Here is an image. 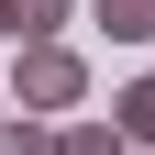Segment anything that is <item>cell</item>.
<instances>
[{
  "mask_svg": "<svg viewBox=\"0 0 155 155\" xmlns=\"http://www.w3.org/2000/svg\"><path fill=\"white\" fill-rule=\"evenodd\" d=\"M11 11H22V45H45V33L67 22V11H78V0H11Z\"/></svg>",
  "mask_w": 155,
  "mask_h": 155,
  "instance_id": "6",
  "label": "cell"
},
{
  "mask_svg": "<svg viewBox=\"0 0 155 155\" xmlns=\"http://www.w3.org/2000/svg\"><path fill=\"white\" fill-rule=\"evenodd\" d=\"M0 122H11V100H0Z\"/></svg>",
  "mask_w": 155,
  "mask_h": 155,
  "instance_id": "8",
  "label": "cell"
},
{
  "mask_svg": "<svg viewBox=\"0 0 155 155\" xmlns=\"http://www.w3.org/2000/svg\"><path fill=\"white\" fill-rule=\"evenodd\" d=\"M89 100V55L78 45H11V111H78Z\"/></svg>",
  "mask_w": 155,
  "mask_h": 155,
  "instance_id": "1",
  "label": "cell"
},
{
  "mask_svg": "<svg viewBox=\"0 0 155 155\" xmlns=\"http://www.w3.org/2000/svg\"><path fill=\"white\" fill-rule=\"evenodd\" d=\"M55 155H133V133L111 122V111L100 122H55Z\"/></svg>",
  "mask_w": 155,
  "mask_h": 155,
  "instance_id": "4",
  "label": "cell"
},
{
  "mask_svg": "<svg viewBox=\"0 0 155 155\" xmlns=\"http://www.w3.org/2000/svg\"><path fill=\"white\" fill-rule=\"evenodd\" d=\"M89 22L111 45H155V0H89Z\"/></svg>",
  "mask_w": 155,
  "mask_h": 155,
  "instance_id": "2",
  "label": "cell"
},
{
  "mask_svg": "<svg viewBox=\"0 0 155 155\" xmlns=\"http://www.w3.org/2000/svg\"><path fill=\"white\" fill-rule=\"evenodd\" d=\"M111 122H122V133H133V155H155V67H144V78H133L122 100H111Z\"/></svg>",
  "mask_w": 155,
  "mask_h": 155,
  "instance_id": "3",
  "label": "cell"
},
{
  "mask_svg": "<svg viewBox=\"0 0 155 155\" xmlns=\"http://www.w3.org/2000/svg\"><path fill=\"white\" fill-rule=\"evenodd\" d=\"M0 45H22V11H11V0H0Z\"/></svg>",
  "mask_w": 155,
  "mask_h": 155,
  "instance_id": "7",
  "label": "cell"
},
{
  "mask_svg": "<svg viewBox=\"0 0 155 155\" xmlns=\"http://www.w3.org/2000/svg\"><path fill=\"white\" fill-rule=\"evenodd\" d=\"M0 155H55V122L22 111V122H0Z\"/></svg>",
  "mask_w": 155,
  "mask_h": 155,
  "instance_id": "5",
  "label": "cell"
}]
</instances>
